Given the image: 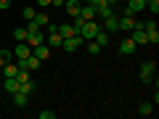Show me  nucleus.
<instances>
[{
  "instance_id": "1",
  "label": "nucleus",
  "mask_w": 159,
  "mask_h": 119,
  "mask_svg": "<svg viewBox=\"0 0 159 119\" xmlns=\"http://www.w3.org/2000/svg\"><path fill=\"white\" fill-rule=\"evenodd\" d=\"M98 29H101V27H98V24H96V19H93V21H85V24H82L77 34H80L82 40H93V37L98 34Z\"/></svg>"
},
{
  "instance_id": "2",
  "label": "nucleus",
  "mask_w": 159,
  "mask_h": 119,
  "mask_svg": "<svg viewBox=\"0 0 159 119\" xmlns=\"http://www.w3.org/2000/svg\"><path fill=\"white\" fill-rule=\"evenodd\" d=\"M82 42H85V40L80 37V34H72V37H64V42H61V48L66 53H74L77 51V48H82Z\"/></svg>"
},
{
  "instance_id": "3",
  "label": "nucleus",
  "mask_w": 159,
  "mask_h": 119,
  "mask_svg": "<svg viewBox=\"0 0 159 119\" xmlns=\"http://www.w3.org/2000/svg\"><path fill=\"white\" fill-rule=\"evenodd\" d=\"M154 72H157V64H154V61H143L141 64V82L148 85V82L154 79Z\"/></svg>"
},
{
  "instance_id": "4",
  "label": "nucleus",
  "mask_w": 159,
  "mask_h": 119,
  "mask_svg": "<svg viewBox=\"0 0 159 119\" xmlns=\"http://www.w3.org/2000/svg\"><path fill=\"white\" fill-rule=\"evenodd\" d=\"M143 29H146L148 45H159V29H157V21H146V24H143Z\"/></svg>"
},
{
  "instance_id": "5",
  "label": "nucleus",
  "mask_w": 159,
  "mask_h": 119,
  "mask_svg": "<svg viewBox=\"0 0 159 119\" xmlns=\"http://www.w3.org/2000/svg\"><path fill=\"white\" fill-rule=\"evenodd\" d=\"M64 37L58 34V29L53 27V24H48V48H61Z\"/></svg>"
},
{
  "instance_id": "6",
  "label": "nucleus",
  "mask_w": 159,
  "mask_h": 119,
  "mask_svg": "<svg viewBox=\"0 0 159 119\" xmlns=\"http://www.w3.org/2000/svg\"><path fill=\"white\" fill-rule=\"evenodd\" d=\"M101 29H103V32H109V34L119 32V19L114 16V13H111V16H106V19H103V24H101Z\"/></svg>"
},
{
  "instance_id": "7",
  "label": "nucleus",
  "mask_w": 159,
  "mask_h": 119,
  "mask_svg": "<svg viewBox=\"0 0 159 119\" xmlns=\"http://www.w3.org/2000/svg\"><path fill=\"white\" fill-rule=\"evenodd\" d=\"M40 42H45V34H43V29H32V32H27V45H40Z\"/></svg>"
},
{
  "instance_id": "8",
  "label": "nucleus",
  "mask_w": 159,
  "mask_h": 119,
  "mask_svg": "<svg viewBox=\"0 0 159 119\" xmlns=\"http://www.w3.org/2000/svg\"><path fill=\"white\" fill-rule=\"evenodd\" d=\"M32 56H37L40 61H48V58H51V48H48V42L34 45V48H32Z\"/></svg>"
},
{
  "instance_id": "9",
  "label": "nucleus",
  "mask_w": 159,
  "mask_h": 119,
  "mask_svg": "<svg viewBox=\"0 0 159 119\" xmlns=\"http://www.w3.org/2000/svg\"><path fill=\"white\" fill-rule=\"evenodd\" d=\"M135 51H138V45H135V40H133V37H127V40L119 42V53H122V56H130V53H135Z\"/></svg>"
},
{
  "instance_id": "10",
  "label": "nucleus",
  "mask_w": 159,
  "mask_h": 119,
  "mask_svg": "<svg viewBox=\"0 0 159 119\" xmlns=\"http://www.w3.org/2000/svg\"><path fill=\"white\" fill-rule=\"evenodd\" d=\"M64 8H66L69 19H74V16H80V8H82V3H80V0H64Z\"/></svg>"
},
{
  "instance_id": "11",
  "label": "nucleus",
  "mask_w": 159,
  "mask_h": 119,
  "mask_svg": "<svg viewBox=\"0 0 159 119\" xmlns=\"http://www.w3.org/2000/svg\"><path fill=\"white\" fill-rule=\"evenodd\" d=\"M130 32H133L135 45H148V37H146V29H143V27H135V29H130Z\"/></svg>"
},
{
  "instance_id": "12",
  "label": "nucleus",
  "mask_w": 159,
  "mask_h": 119,
  "mask_svg": "<svg viewBox=\"0 0 159 119\" xmlns=\"http://www.w3.org/2000/svg\"><path fill=\"white\" fill-rule=\"evenodd\" d=\"M80 19H85V21H93V19H96V8H93L90 3H82V8H80Z\"/></svg>"
},
{
  "instance_id": "13",
  "label": "nucleus",
  "mask_w": 159,
  "mask_h": 119,
  "mask_svg": "<svg viewBox=\"0 0 159 119\" xmlns=\"http://www.w3.org/2000/svg\"><path fill=\"white\" fill-rule=\"evenodd\" d=\"M13 56H16V58H27V56H32V45H27V42H19V45L13 48Z\"/></svg>"
},
{
  "instance_id": "14",
  "label": "nucleus",
  "mask_w": 159,
  "mask_h": 119,
  "mask_svg": "<svg viewBox=\"0 0 159 119\" xmlns=\"http://www.w3.org/2000/svg\"><path fill=\"white\" fill-rule=\"evenodd\" d=\"M27 101H29V93H24V90L13 93V106H16V108H24V106H27Z\"/></svg>"
},
{
  "instance_id": "15",
  "label": "nucleus",
  "mask_w": 159,
  "mask_h": 119,
  "mask_svg": "<svg viewBox=\"0 0 159 119\" xmlns=\"http://www.w3.org/2000/svg\"><path fill=\"white\" fill-rule=\"evenodd\" d=\"M133 27H135V19L133 16H122L119 19V29H122V32H130Z\"/></svg>"
},
{
  "instance_id": "16",
  "label": "nucleus",
  "mask_w": 159,
  "mask_h": 119,
  "mask_svg": "<svg viewBox=\"0 0 159 119\" xmlns=\"http://www.w3.org/2000/svg\"><path fill=\"white\" fill-rule=\"evenodd\" d=\"M93 40H96V42H98L101 48H106V45H109V40H111V34H109V32H103V29H98V34H96Z\"/></svg>"
},
{
  "instance_id": "17",
  "label": "nucleus",
  "mask_w": 159,
  "mask_h": 119,
  "mask_svg": "<svg viewBox=\"0 0 159 119\" xmlns=\"http://www.w3.org/2000/svg\"><path fill=\"white\" fill-rule=\"evenodd\" d=\"M138 114H141V117H151V114H154V103L151 101H143L141 106H138Z\"/></svg>"
},
{
  "instance_id": "18",
  "label": "nucleus",
  "mask_w": 159,
  "mask_h": 119,
  "mask_svg": "<svg viewBox=\"0 0 159 119\" xmlns=\"http://www.w3.org/2000/svg\"><path fill=\"white\" fill-rule=\"evenodd\" d=\"M19 87H21V85H19V79H16V77H6V93H11V95H13Z\"/></svg>"
},
{
  "instance_id": "19",
  "label": "nucleus",
  "mask_w": 159,
  "mask_h": 119,
  "mask_svg": "<svg viewBox=\"0 0 159 119\" xmlns=\"http://www.w3.org/2000/svg\"><path fill=\"white\" fill-rule=\"evenodd\" d=\"M82 45L88 48V53H90V56H98V53H101V45H98L96 40H85V42H82Z\"/></svg>"
},
{
  "instance_id": "20",
  "label": "nucleus",
  "mask_w": 159,
  "mask_h": 119,
  "mask_svg": "<svg viewBox=\"0 0 159 119\" xmlns=\"http://www.w3.org/2000/svg\"><path fill=\"white\" fill-rule=\"evenodd\" d=\"M56 29H58L61 37H72V34H77V29H74L72 24H61V27H56Z\"/></svg>"
},
{
  "instance_id": "21",
  "label": "nucleus",
  "mask_w": 159,
  "mask_h": 119,
  "mask_svg": "<svg viewBox=\"0 0 159 119\" xmlns=\"http://www.w3.org/2000/svg\"><path fill=\"white\" fill-rule=\"evenodd\" d=\"M13 40H16V42H27V27H16L13 29Z\"/></svg>"
},
{
  "instance_id": "22",
  "label": "nucleus",
  "mask_w": 159,
  "mask_h": 119,
  "mask_svg": "<svg viewBox=\"0 0 159 119\" xmlns=\"http://www.w3.org/2000/svg\"><path fill=\"white\" fill-rule=\"evenodd\" d=\"M0 72L6 74V77H16V72H19V66H16V64H11V61H8V64H6V66L0 69Z\"/></svg>"
},
{
  "instance_id": "23",
  "label": "nucleus",
  "mask_w": 159,
  "mask_h": 119,
  "mask_svg": "<svg viewBox=\"0 0 159 119\" xmlns=\"http://www.w3.org/2000/svg\"><path fill=\"white\" fill-rule=\"evenodd\" d=\"M32 21L37 24L40 29H43V27H48V13H34V19H32Z\"/></svg>"
},
{
  "instance_id": "24",
  "label": "nucleus",
  "mask_w": 159,
  "mask_h": 119,
  "mask_svg": "<svg viewBox=\"0 0 159 119\" xmlns=\"http://www.w3.org/2000/svg\"><path fill=\"white\" fill-rule=\"evenodd\" d=\"M8 61H11V51H6V48H0V69L6 66Z\"/></svg>"
},
{
  "instance_id": "25",
  "label": "nucleus",
  "mask_w": 159,
  "mask_h": 119,
  "mask_svg": "<svg viewBox=\"0 0 159 119\" xmlns=\"http://www.w3.org/2000/svg\"><path fill=\"white\" fill-rule=\"evenodd\" d=\"M34 13H37V11H34L32 6H27V8L21 11V16H24V21H32V19H34Z\"/></svg>"
},
{
  "instance_id": "26",
  "label": "nucleus",
  "mask_w": 159,
  "mask_h": 119,
  "mask_svg": "<svg viewBox=\"0 0 159 119\" xmlns=\"http://www.w3.org/2000/svg\"><path fill=\"white\" fill-rule=\"evenodd\" d=\"M56 117V111H40V119H53Z\"/></svg>"
},
{
  "instance_id": "27",
  "label": "nucleus",
  "mask_w": 159,
  "mask_h": 119,
  "mask_svg": "<svg viewBox=\"0 0 159 119\" xmlns=\"http://www.w3.org/2000/svg\"><path fill=\"white\" fill-rule=\"evenodd\" d=\"M8 6H11V0H0V8L3 11H8Z\"/></svg>"
},
{
  "instance_id": "28",
  "label": "nucleus",
  "mask_w": 159,
  "mask_h": 119,
  "mask_svg": "<svg viewBox=\"0 0 159 119\" xmlns=\"http://www.w3.org/2000/svg\"><path fill=\"white\" fill-rule=\"evenodd\" d=\"M37 6H43V8H48V6H51V0H37Z\"/></svg>"
},
{
  "instance_id": "29",
  "label": "nucleus",
  "mask_w": 159,
  "mask_h": 119,
  "mask_svg": "<svg viewBox=\"0 0 159 119\" xmlns=\"http://www.w3.org/2000/svg\"><path fill=\"white\" fill-rule=\"evenodd\" d=\"M51 6H58V8H64V0H51Z\"/></svg>"
},
{
  "instance_id": "30",
  "label": "nucleus",
  "mask_w": 159,
  "mask_h": 119,
  "mask_svg": "<svg viewBox=\"0 0 159 119\" xmlns=\"http://www.w3.org/2000/svg\"><path fill=\"white\" fill-rule=\"evenodd\" d=\"M106 3H109V6H114V3H117V0H106Z\"/></svg>"
},
{
  "instance_id": "31",
  "label": "nucleus",
  "mask_w": 159,
  "mask_h": 119,
  "mask_svg": "<svg viewBox=\"0 0 159 119\" xmlns=\"http://www.w3.org/2000/svg\"><path fill=\"white\" fill-rule=\"evenodd\" d=\"M80 3H90V0H80Z\"/></svg>"
}]
</instances>
